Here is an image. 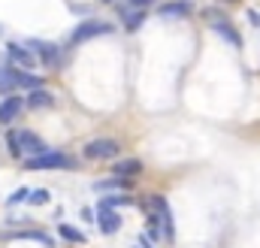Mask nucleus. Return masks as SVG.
<instances>
[{"mask_svg":"<svg viewBox=\"0 0 260 248\" xmlns=\"http://www.w3.org/2000/svg\"><path fill=\"white\" fill-rule=\"evenodd\" d=\"M148 215H154L157 218V227H160V236L167 239V242H173L176 239V221H173V209H170V203H167V197H160V194H154V197H148Z\"/></svg>","mask_w":260,"mask_h":248,"instance_id":"obj_2","label":"nucleus"},{"mask_svg":"<svg viewBox=\"0 0 260 248\" xmlns=\"http://www.w3.org/2000/svg\"><path fill=\"white\" fill-rule=\"evenodd\" d=\"M115 27L109 24V21H100V18H91V21H82L73 34H70V43L73 46H79V43H88V40H94V37H103V34H112Z\"/></svg>","mask_w":260,"mask_h":248,"instance_id":"obj_4","label":"nucleus"},{"mask_svg":"<svg viewBox=\"0 0 260 248\" xmlns=\"http://www.w3.org/2000/svg\"><path fill=\"white\" fill-rule=\"evenodd\" d=\"M6 55H9V64L18 67V70H30L37 64V55L27 49V46H18V43H9L6 46Z\"/></svg>","mask_w":260,"mask_h":248,"instance_id":"obj_7","label":"nucleus"},{"mask_svg":"<svg viewBox=\"0 0 260 248\" xmlns=\"http://www.w3.org/2000/svg\"><path fill=\"white\" fill-rule=\"evenodd\" d=\"M97 224H100V230L109 236V233H118L121 230V215L115 212V209H97Z\"/></svg>","mask_w":260,"mask_h":248,"instance_id":"obj_10","label":"nucleus"},{"mask_svg":"<svg viewBox=\"0 0 260 248\" xmlns=\"http://www.w3.org/2000/svg\"><path fill=\"white\" fill-rule=\"evenodd\" d=\"M206 18H209V24L215 27V34H221L230 46H242V37L236 34V27L230 24V18H227L224 12H218V9H206Z\"/></svg>","mask_w":260,"mask_h":248,"instance_id":"obj_5","label":"nucleus"},{"mask_svg":"<svg viewBox=\"0 0 260 248\" xmlns=\"http://www.w3.org/2000/svg\"><path fill=\"white\" fill-rule=\"evenodd\" d=\"M12 88H15V67L0 64V94H9Z\"/></svg>","mask_w":260,"mask_h":248,"instance_id":"obj_16","label":"nucleus"},{"mask_svg":"<svg viewBox=\"0 0 260 248\" xmlns=\"http://www.w3.org/2000/svg\"><path fill=\"white\" fill-rule=\"evenodd\" d=\"M24 167H27V170H70V167H76V164H73V158L64 154V151H49V148H46L43 154L27 158Z\"/></svg>","mask_w":260,"mask_h":248,"instance_id":"obj_3","label":"nucleus"},{"mask_svg":"<svg viewBox=\"0 0 260 248\" xmlns=\"http://www.w3.org/2000/svg\"><path fill=\"white\" fill-rule=\"evenodd\" d=\"M103 3H112V0H103Z\"/></svg>","mask_w":260,"mask_h":248,"instance_id":"obj_21","label":"nucleus"},{"mask_svg":"<svg viewBox=\"0 0 260 248\" xmlns=\"http://www.w3.org/2000/svg\"><path fill=\"white\" fill-rule=\"evenodd\" d=\"M191 9H194V6H191L188 0H170V3H164L157 12H160L164 18H188Z\"/></svg>","mask_w":260,"mask_h":248,"instance_id":"obj_11","label":"nucleus"},{"mask_svg":"<svg viewBox=\"0 0 260 248\" xmlns=\"http://www.w3.org/2000/svg\"><path fill=\"white\" fill-rule=\"evenodd\" d=\"M27 49L37 55V61L49 64V67H55V64H58V58H61V52H58V46H55V43H43V40H34Z\"/></svg>","mask_w":260,"mask_h":248,"instance_id":"obj_8","label":"nucleus"},{"mask_svg":"<svg viewBox=\"0 0 260 248\" xmlns=\"http://www.w3.org/2000/svg\"><path fill=\"white\" fill-rule=\"evenodd\" d=\"M27 194H30V191H27V188H18V191H15V194H12V197H9V200H6V203H9V206H18V203H21V200H27Z\"/></svg>","mask_w":260,"mask_h":248,"instance_id":"obj_19","label":"nucleus"},{"mask_svg":"<svg viewBox=\"0 0 260 248\" xmlns=\"http://www.w3.org/2000/svg\"><path fill=\"white\" fill-rule=\"evenodd\" d=\"M118 15H121V21H124V27L127 30H136L142 21H145V9H136V6H118Z\"/></svg>","mask_w":260,"mask_h":248,"instance_id":"obj_12","label":"nucleus"},{"mask_svg":"<svg viewBox=\"0 0 260 248\" xmlns=\"http://www.w3.org/2000/svg\"><path fill=\"white\" fill-rule=\"evenodd\" d=\"M151 3H157V0H130V6H136V9H139V6L145 9V6H151Z\"/></svg>","mask_w":260,"mask_h":248,"instance_id":"obj_20","label":"nucleus"},{"mask_svg":"<svg viewBox=\"0 0 260 248\" xmlns=\"http://www.w3.org/2000/svg\"><path fill=\"white\" fill-rule=\"evenodd\" d=\"M130 203H133V197H130V194H109V197H103V200H100V206H97V209H115V212H118L121 206H130Z\"/></svg>","mask_w":260,"mask_h":248,"instance_id":"obj_15","label":"nucleus"},{"mask_svg":"<svg viewBox=\"0 0 260 248\" xmlns=\"http://www.w3.org/2000/svg\"><path fill=\"white\" fill-rule=\"evenodd\" d=\"M21 106H24V100H21L18 94H6V97L0 100V124L15 121V115L21 112Z\"/></svg>","mask_w":260,"mask_h":248,"instance_id":"obj_9","label":"nucleus"},{"mask_svg":"<svg viewBox=\"0 0 260 248\" xmlns=\"http://www.w3.org/2000/svg\"><path fill=\"white\" fill-rule=\"evenodd\" d=\"M52 103H55V97H52L49 91H43V88L30 91V94H27V100H24V106H30V109H49Z\"/></svg>","mask_w":260,"mask_h":248,"instance_id":"obj_14","label":"nucleus"},{"mask_svg":"<svg viewBox=\"0 0 260 248\" xmlns=\"http://www.w3.org/2000/svg\"><path fill=\"white\" fill-rule=\"evenodd\" d=\"M6 148L12 158H37L46 151V142L34 130H6Z\"/></svg>","mask_w":260,"mask_h":248,"instance_id":"obj_1","label":"nucleus"},{"mask_svg":"<svg viewBox=\"0 0 260 248\" xmlns=\"http://www.w3.org/2000/svg\"><path fill=\"white\" fill-rule=\"evenodd\" d=\"M27 200H30L34 206H46V203L52 200V194H49L46 188H40V191H30V194H27Z\"/></svg>","mask_w":260,"mask_h":248,"instance_id":"obj_18","label":"nucleus"},{"mask_svg":"<svg viewBox=\"0 0 260 248\" xmlns=\"http://www.w3.org/2000/svg\"><path fill=\"white\" fill-rule=\"evenodd\" d=\"M82 154H85L88 161H109V158H118L121 148H118L115 139H91V142L82 148Z\"/></svg>","mask_w":260,"mask_h":248,"instance_id":"obj_6","label":"nucleus"},{"mask_svg":"<svg viewBox=\"0 0 260 248\" xmlns=\"http://www.w3.org/2000/svg\"><path fill=\"white\" fill-rule=\"evenodd\" d=\"M142 173V161H136V158H127V161H118L115 164V176L118 179H133V176H139Z\"/></svg>","mask_w":260,"mask_h":248,"instance_id":"obj_13","label":"nucleus"},{"mask_svg":"<svg viewBox=\"0 0 260 248\" xmlns=\"http://www.w3.org/2000/svg\"><path fill=\"white\" fill-rule=\"evenodd\" d=\"M58 233L64 236L67 242H76V245H82V242H85V233H79L73 224H61V227H58Z\"/></svg>","mask_w":260,"mask_h":248,"instance_id":"obj_17","label":"nucleus"}]
</instances>
